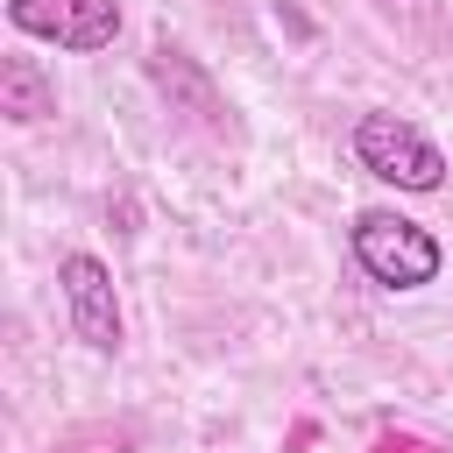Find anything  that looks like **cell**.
<instances>
[{
  "instance_id": "cell-1",
  "label": "cell",
  "mask_w": 453,
  "mask_h": 453,
  "mask_svg": "<svg viewBox=\"0 0 453 453\" xmlns=\"http://www.w3.org/2000/svg\"><path fill=\"white\" fill-rule=\"evenodd\" d=\"M347 248H354V262H361V276H368L375 290H425V283H439V269H446L439 234H432L425 219L396 212V205L354 212Z\"/></svg>"
},
{
  "instance_id": "cell-2",
  "label": "cell",
  "mask_w": 453,
  "mask_h": 453,
  "mask_svg": "<svg viewBox=\"0 0 453 453\" xmlns=\"http://www.w3.org/2000/svg\"><path fill=\"white\" fill-rule=\"evenodd\" d=\"M354 163L375 177V184H396V191H446V149L403 120V113H361L354 120Z\"/></svg>"
},
{
  "instance_id": "cell-3",
  "label": "cell",
  "mask_w": 453,
  "mask_h": 453,
  "mask_svg": "<svg viewBox=\"0 0 453 453\" xmlns=\"http://www.w3.org/2000/svg\"><path fill=\"white\" fill-rule=\"evenodd\" d=\"M57 290H64V319H71V340H85L92 354H120L127 340V319H120V290H113V269L85 248L57 255Z\"/></svg>"
},
{
  "instance_id": "cell-4",
  "label": "cell",
  "mask_w": 453,
  "mask_h": 453,
  "mask_svg": "<svg viewBox=\"0 0 453 453\" xmlns=\"http://www.w3.org/2000/svg\"><path fill=\"white\" fill-rule=\"evenodd\" d=\"M7 21L64 57H99L120 35V0H7Z\"/></svg>"
},
{
  "instance_id": "cell-5",
  "label": "cell",
  "mask_w": 453,
  "mask_h": 453,
  "mask_svg": "<svg viewBox=\"0 0 453 453\" xmlns=\"http://www.w3.org/2000/svg\"><path fill=\"white\" fill-rule=\"evenodd\" d=\"M0 113L14 127H35V120H57V85L35 57H0Z\"/></svg>"
}]
</instances>
